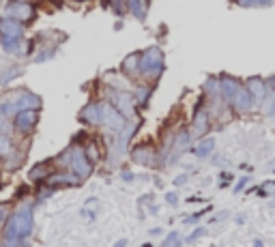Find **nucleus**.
<instances>
[{
    "mask_svg": "<svg viewBox=\"0 0 275 247\" xmlns=\"http://www.w3.org/2000/svg\"><path fill=\"white\" fill-rule=\"evenodd\" d=\"M202 234H204V228H196L194 234H191L189 239H187V243H194V241H196V239H200V236H202Z\"/></svg>",
    "mask_w": 275,
    "mask_h": 247,
    "instance_id": "c756f323",
    "label": "nucleus"
},
{
    "mask_svg": "<svg viewBox=\"0 0 275 247\" xmlns=\"http://www.w3.org/2000/svg\"><path fill=\"white\" fill-rule=\"evenodd\" d=\"M163 67H166V62H163V54L157 45H151L140 54V76L157 80L163 73Z\"/></svg>",
    "mask_w": 275,
    "mask_h": 247,
    "instance_id": "f03ea898",
    "label": "nucleus"
},
{
    "mask_svg": "<svg viewBox=\"0 0 275 247\" xmlns=\"http://www.w3.org/2000/svg\"><path fill=\"white\" fill-rule=\"evenodd\" d=\"M48 166L45 163H39V166H35L32 170H30V179L32 181H37V179H43V177H48Z\"/></svg>",
    "mask_w": 275,
    "mask_h": 247,
    "instance_id": "a878e982",
    "label": "nucleus"
},
{
    "mask_svg": "<svg viewBox=\"0 0 275 247\" xmlns=\"http://www.w3.org/2000/svg\"><path fill=\"white\" fill-rule=\"evenodd\" d=\"M9 151H11V140L7 135H0V155H7Z\"/></svg>",
    "mask_w": 275,
    "mask_h": 247,
    "instance_id": "cd10ccee",
    "label": "nucleus"
},
{
    "mask_svg": "<svg viewBox=\"0 0 275 247\" xmlns=\"http://www.w3.org/2000/svg\"><path fill=\"white\" fill-rule=\"evenodd\" d=\"M228 183H230V174H222V183H219V187L228 185Z\"/></svg>",
    "mask_w": 275,
    "mask_h": 247,
    "instance_id": "e433bc0d",
    "label": "nucleus"
},
{
    "mask_svg": "<svg viewBox=\"0 0 275 247\" xmlns=\"http://www.w3.org/2000/svg\"><path fill=\"white\" fill-rule=\"evenodd\" d=\"M151 95H153V86L151 84H144V86H138L135 93H133V99H135V105L138 108H144L146 103L151 101Z\"/></svg>",
    "mask_w": 275,
    "mask_h": 247,
    "instance_id": "a211bd4d",
    "label": "nucleus"
},
{
    "mask_svg": "<svg viewBox=\"0 0 275 247\" xmlns=\"http://www.w3.org/2000/svg\"><path fill=\"white\" fill-rule=\"evenodd\" d=\"M241 82L232 78V76H222L219 78V95H222V99L226 103H232V99L236 95V90H239Z\"/></svg>",
    "mask_w": 275,
    "mask_h": 247,
    "instance_id": "9b49d317",
    "label": "nucleus"
},
{
    "mask_svg": "<svg viewBox=\"0 0 275 247\" xmlns=\"http://www.w3.org/2000/svg\"><path fill=\"white\" fill-rule=\"evenodd\" d=\"M30 230H32V211L30 206H24L7 222L5 239L7 243H15V239H20V236H28Z\"/></svg>",
    "mask_w": 275,
    "mask_h": 247,
    "instance_id": "f257e3e1",
    "label": "nucleus"
},
{
    "mask_svg": "<svg viewBox=\"0 0 275 247\" xmlns=\"http://www.w3.org/2000/svg\"><path fill=\"white\" fill-rule=\"evenodd\" d=\"M121 69H123V73L127 78H140V54L138 52L129 54V56L123 60Z\"/></svg>",
    "mask_w": 275,
    "mask_h": 247,
    "instance_id": "dca6fc26",
    "label": "nucleus"
},
{
    "mask_svg": "<svg viewBox=\"0 0 275 247\" xmlns=\"http://www.w3.org/2000/svg\"><path fill=\"white\" fill-rule=\"evenodd\" d=\"M110 5H112V9H114V13H116V15H123V13H125V9H127V3H125V0H110Z\"/></svg>",
    "mask_w": 275,
    "mask_h": 247,
    "instance_id": "bb28decb",
    "label": "nucleus"
},
{
    "mask_svg": "<svg viewBox=\"0 0 275 247\" xmlns=\"http://www.w3.org/2000/svg\"><path fill=\"white\" fill-rule=\"evenodd\" d=\"M204 93H207L209 99L222 97V95H219V78H207V82H204Z\"/></svg>",
    "mask_w": 275,
    "mask_h": 247,
    "instance_id": "412c9836",
    "label": "nucleus"
},
{
    "mask_svg": "<svg viewBox=\"0 0 275 247\" xmlns=\"http://www.w3.org/2000/svg\"><path fill=\"white\" fill-rule=\"evenodd\" d=\"M245 86H247V90L252 93L254 103H256V105H262L264 99H267V95H269L267 82H264L262 78H258V76H254V78H250V80L245 82Z\"/></svg>",
    "mask_w": 275,
    "mask_h": 247,
    "instance_id": "9d476101",
    "label": "nucleus"
},
{
    "mask_svg": "<svg viewBox=\"0 0 275 247\" xmlns=\"http://www.w3.org/2000/svg\"><path fill=\"white\" fill-rule=\"evenodd\" d=\"M3 48L7 52H20V39H15V37H3Z\"/></svg>",
    "mask_w": 275,
    "mask_h": 247,
    "instance_id": "5701e85b",
    "label": "nucleus"
},
{
    "mask_svg": "<svg viewBox=\"0 0 275 247\" xmlns=\"http://www.w3.org/2000/svg\"><path fill=\"white\" fill-rule=\"evenodd\" d=\"M22 108H39V97H35L30 93H22L13 103L3 105V114H9L11 110H22Z\"/></svg>",
    "mask_w": 275,
    "mask_h": 247,
    "instance_id": "ddd939ff",
    "label": "nucleus"
},
{
    "mask_svg": "<svg viewBox=\"0 0 275 247\" xmlns=\"http://www.w3.org/2000/svg\"><path fill=\"white\" fill-rule=\"evenodd\" d=\"M37 118H39V110L37 108H22V110H17L15 127L20 131H30L37 125Z\"/></svg>",
    "mask_w": 275,
    "mask_h": 247,
    "instance_id": "1a4fd4ad",
    "label": "nucleus"
},
{
    "mask_svg": "<svg viewBox=\"0 0 275 247\" xmlns=\"http://www.w3.org/2000/svg\"><path fill=\"white\" fill-rule=\"evenodd\" d=\"M0 32H3V37H15V39H20L24 32V26L15 17H7V20L0 22Z\"/></svg>",
    "mask_w": 275,
    "mask_h": 247,
    "instance_id": "2eb2a0df",
    "label": "nucleus"
},
{
    "mask_svg": "<svg viewBox=\"0 0 275 247\" xmlns=\"http://www.w3.org/2000/svg\"><path fill=\"white\" fill-rule=\"evenodd\" d=\"M256 103H254V97H252V93L247 90V86L245 84H241L239 86V90H236V95H234V99H232V103H230V108L234 110L236 114H247L250 110L254 108Z\"/></svg>",
    "mask_w": 275,
    "mask_h": 247,
    "instance_id": "6e6552de",
    "label": "nucleus"
},
{
    "mask_svg": "<svg viewBox=\"0 0 275 247\" xmlns=\"http://www.w3.org/2000/svg\"><path fill=\"white\" fill-rule=\"evenodd\" d=\"M80 121L86 125H101V103H88L82 108L80 112Z\"/></svg>",
    "mask_w": 275,
    "mask_h": 247,
    "instance_id": "4468645a",
    "label": "nucleus"
},
{
    "mask_svg": "<svg viewBox=\"0 0 275 247\" xmlns=\"http://www.w3.org/2000/svg\"><path fill=\"white\" fill-rule=\"evenodd\" d=\"M166 202H168V204H172V206H177V204H179L177 194H172V191H170V194H166Z\"/></svg>",
    "mask_w": 275,
    "mask_h": 247,
    "instance_id": "7c9ffc66",
    "label": "nucleus"
},
{
    "mask_svg": "<svg viewBox=\"0 0 275 247\" xmlns=\"http://www.w3.org/2000/svg\"><path fill=\"white\" fill-rule=\"evenodd\" d=\"M191 151H194L198 157H202V159H204V157H209V155L215 151V140H213V138H202Z\"/></svg>",
    "mask_w": 275,
    "mask_h": 247,
    "instance_id": "6ab92c4d",
    "label": "nucleus"
},
{
    "mask_svg": "<svg viewBox=\"0 0 275 247\" xmlns=\"http://www.w3.org/2000/svg\"><path fill=\"white\" fill-rule=\"evenodd\" d=\"M71 170L76 172L80 179H88L93 174V161L88 159V155L82 146H76V149L71 151Z\"/></svg>",
    "mask_w": 275,
    "mask_h": 247,
    "instance_id": "7ed1b4c3",
    "label": "nucleus"
},
{
    "mask_svg": "<svg viewBox=\"0 0 275 247\" xmlns=\"http://www.w3.org/2000/svg\"><path fill=\"white\" fill-rule=\"evenodd\" d=\"M262 110L267 116H275V90L271 95H267V99H264V103H262Z\"/></svg>",
    "mask_w": 275,
    "mask_h": 247,
    "instance_id": "b1692460",
    "label": "nucleus"
},
{
    "mask_svg": "<svg viewBox=\"0 0 275 247\" xmlns=\"http://www.w3.org/2000/svg\"><path fill=\"white\" fill-rule=\"evenodd\" d=\"M131 159L138 163V166L153 168V166H157V151L149 144H138L131 149Z\"/></svg>",
    "mask_w": 275,
    "mask_h": 247,
    "instance_id": "0eeeda50",
    "label": "nucleus"
},
{
    "mask_svg": "<svg viewBox=\"0 0 275 247\" xmlns=\"http://www.w3.org/2000/svg\"><path fill=\"white\" fill-rule=\"evenodd\" d=\"M267 82V88H271V90H275V76L271 78V80H264Z\"/></svg>",
    "mask_w": 275,
    "mask_h": 247,
    "instance_id": "4c0bfd02",
    "label": "nucleus"
},
{
    "mask_svg": "<svg viewBox=\"0 0 275 247\" xmlns=\"http://www.w3.org/2000/svg\"><path fill=\"white\" fill-rule=\"evenodd\" d=\"M185 181H187V174H181V177H177V179H174V185H185Z\"/></svg>",
    "mask_w": 275,
    "mask_h": 247,
    "instance_id": "72a5a7b5",
    "label": "nucleus"
},
{
    "mask_svg": "<svg viewBox=\"0 0 275 247\" xmlns=\"http://www.w3.org/2000/svg\"><path fill=\"white\" fill-rule=\"evenodd\" d=\"M202 215H204V213H196V215H191V217H187V219H185V224H196Z\"/></svg>",
    "mask_w": 275,
    "mask_h": 247,
    "instance_id": "473e14b6",
    "label": "nucleus"
},
{
    "mask_svg": "<svg viewBox=\"0 0 275 247\" xmlns=\"http://www.w3.org/2000/svg\"><path fill=\"white\" fill-rule=\"evenodd\" d=\"M179 243H181L179 232H172V234H168L166 239H163V245H179Z\"/></svg>",
    "mask_w": 275,
    "mask_h": 247,
    "instance_id": "c85d7f7f",
    "label": "nucleus"
},
{
    "mask_svg": "<svg viewBox=\"0 0 275 247\" xmlns=\"http://www.w3.org/2000/svg\"><path fill=\"white\" fill-rule=\"evenodd\" d=\"M236 7H271L275 0H234Z\"/></svg>",
    "mask_w": 275,
    "mask_h": 247,
    "instance_id": "4be33fe9",
    "label": "nucleus"
},
{
    "mask_svg": "<svg viewBox=\"0 0 275 247\" xmlns=\"http://www.w3.org/2000/svg\"><path fill=\"white\" fill-rule=\"evenodd\" d=\"M209 129H211V114L207 108H202V101H200L196 105L194 118H191V135L194 138H204Z\"/></svg>",
    "mask_w": 275,
    "mask_h": 247,
    "instance_id": "423d86ee",
    "label": "nucleus"
},
{
    "mask_svg": "<svg viewBox=\"0 0 275 247\" xmlns=\"http://www.w3.org/2000/svg\"><path fill=\"white\" fill-rule=\"evenodd\" d=\"M101 125L106 129L118 133L125 127V114H121L112 103H101Z\"/></svg>",
    "mask_w": 275,
    "mask_h": 247,
    "instance_id": "20e7f679",
    "label": "nucleus"
},
{
    "mask_svg": "<svg viewBox=\"0 0 275 247\" xmlns=\"http://www.w3.org/2000/svg\"><path fill=\"white\" fill-rule=\"evenodd\" d=\"M110 103H112L118 112L125 114V116H133L135 114V99H133L131 93H127V90H121V88L112 90V95H110Z\"/></svg>",
    "mask_w": 275,
    "mask_h": 247,
    "instance_id": "39448f33",
    "label": "nucleus"
},
{
    "mask_svg": "<svg viewBox=\"0 0 275 247\" xmlns=\"http://www.w3.org/2000/svg\"><path fill=\"white\" fill-rule=\"evenodd\" d=\"M50 185H80V177L73 172V174H54L48 179Z\"/></svg>",
    "mask_w": 275,
    "mask_h": 247,
    "instance_id": "aec40b11",
    "label": "nucleus"
},
{
    "mask_svg": "<svg viewBox=\"0 0 275 247\" xmlns=\"http://www.w3.org/2000/svg\"><path fill=\"white\" fill-rule=\"evenodd\" d=\"M247 181H250V179H247V177H243L239 183H236V185H234V191H236V194H239V191H241V189L247 185Z\"/></svg>",
    "mask_w": 275,
    "mask_h": 247,
    "instance_id": "2f4dec72",
    "label": "nucleus"
},
{
    "mask_svg": "<svg viewBox=\"0 0 275 247\" xmlns=\"http://www.w3.org/2000/svg\"><path fill=\"white\" fill-rule=\"evenodd\" d=\"M7 15H9V17H15V20H20V22H26V20H30V17L35 15V11H32L30 5L15 0V3L7 5Z\"/></svg>",
    "mask_w": 275,
    "mask_h": 247,
    "instance_id": "f8f14e48",
    "label": "nucleus"
},
{
    "mask_svg": "<svg viewBox=\"0 0 275 247\" xmlns=\"http://www.w3.org/2000/svg\"><path fill=\"white\" fill-rule=\"evenodd\" d=\"M84 151H86V155H88V159H90V161H93V163H97L99 159H101V153H99V149H97V144H95V142H90V144L86 146V149H84Z\"/></svg>",
    "mask_w": 275,
    "mask_h": 247,
    "instance_id": "393cba45",
    "label": "nucleus"
},
{
    "mask_svg": "<svg viewBox=\"0 0 275 247\" xmlns=\"http://www.w3.org/2000/svg\"><path fill=\"white\" fill-rule=\"evenodd\" d=\"M121 177H123L125 181H131V179H133V172H131V170H123V172H121Z\"/></svg>",
    "mask_w": 275,
    "mask_h": 247,
    "instance_id": "f704fd0d",
    "label": "nucleus"
},
{
    "mask_svg": "<svg viewBox=\"0 0 275 247\" xmlns=\"http://www.w3.org/2000/svg\"><path fill=\"white\" fill-rule=\"evenodd\" d=\"M5 219H7V208H5V206H0V226L5 224Z\"/></svg>",
    "mask_w": 275,
    "mask_h": 247,
    "instance_id": "c9c22d12",
    "label": "nucleus"
},
{
    "mask_svg": "<svg viewBox=\"0 0 275 247\" xmlns=\"http://www.w3.org/2000/svg\"><path fill=\"white\" fill-rule=\"evenodd\" d=\"M127 3V9H129V13L135 17V20H144L146 17V9H149V5H146V0H125Z\"/></svg>",
    "mask_w": 275,
    "mask_h": 247,
    "instance_id": "f3484780",
    "label": "nucleus"
}]
</instances>
